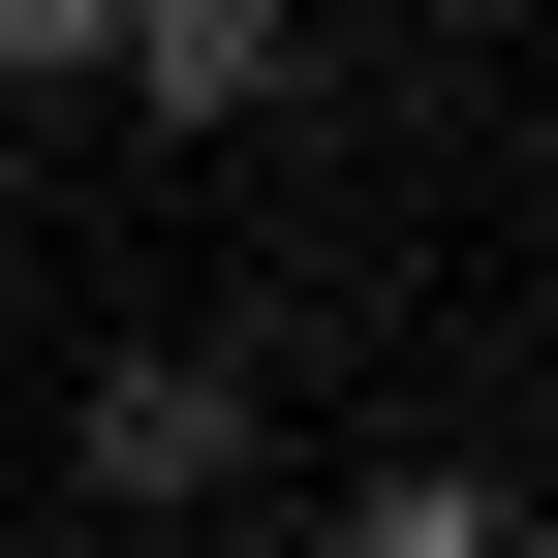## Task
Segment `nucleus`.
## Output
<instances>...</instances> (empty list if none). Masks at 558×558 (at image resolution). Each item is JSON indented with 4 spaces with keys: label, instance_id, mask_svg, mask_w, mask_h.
I'll return each instance as SVG.
<instances>
[{
    "label": "nucleus",
    "instance_id": "4",
    "mask_svg": "<svg viewBox=\"0 0 558 558\" xmlns=\"http://www.w3.org/2000/svg\"><path fill=\"white\" fill-rule=\"evenodd\" d=\"M0 62H32V94H62V62H124V0H0Z\"/></svg>",
    "mask_w": 558,
    "mask_h": 558
},
{
    "label": "nucleus",
    "instance_id": "3",
    "mask_svg": "<svg viewBox=\"0 0 558 558\" xmlns=\"http://www.w3.org/2000/svg\"><path fill=\"white\" fill-rule=\"evenodd\" d=\"M341 558H527V497H497V465H373V527H341Z\"/></svg>",
    "mask_w": 558,
    "mask_h": 558
},
{
    "label": "nucleus",
    "instance_id": "1",
    "mask_svg": "<svg viewBox=\"0 0 558 558\" xmlns=\"http://www.w3.org/2000/svg\"><path fill=\"white\" fill-rule=\"evenodd\" d=\"M62 465H94V497H124V527H186V497H218V465H248V403H218V373H186V341H124V373H94V403H62Z\"/></svg>",
    "mask_w": 558,
    "mask_h": 558
},
{
    "label": "nucleus",
    "instance_id": "2",
    "mask_svg": "<svg viewBox=\"0 0 558 558\" xmlns=\"http://www.w3.org/2000/svg\"><path fill=\"white\" fill-rule=\"evenodd\" d=\"M279 62H311L279 0H124V94L156 124H279Z\"/></svg>",
    "mask_w": 558,
    "mask_h": 558
}]
</instances>
